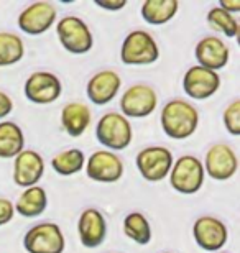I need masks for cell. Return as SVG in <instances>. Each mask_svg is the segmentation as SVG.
<instances>
[{"mask_svg":"<svg viewBox=\"0 0 240 253\" xmlns=\"http://www.w3.org/2000/svg\"><path fill=\"white\" fill-rule=\"evenodd\" d=\"M224 126L227 128V131L234 136L240 135V100L236 99L227 105L222 115Z\"/></svg>","mask_w":240,"mask_h":253,"instance_id":"4316f807","label":"cell"},{"mask_svg":"<svg viewBox=\"0 0 240 253\" xmlns=\"http://www.w3.org/2000/svg\"><path fill=\"white\" fill-rule=\"evenodd\" d=\"M59 43L71 54H86L94 46L93 32L83 18L76 15H68L61 18L56 25Z\"/></svg>","mask_w":240,"mask_h":253,"instance_id":"277c9868","label":"cell"},{"mask_svg":"<svg viewBox=\"0 0 240 253\" xmlns=\"http://www.w3.org/2000/svg\"><path fill=\"white\" fill-rule=\"evenodd\" d=\"M221 87V78L216 71L202 66H191L183 78V89L191 99L204 100L212 97Z\"/></svg>","mask_w":240,"mask_h":253,"instance_id":"5bb4252c","label":"cell"},{"mask_svg":"<svg viewBox=\"0 0 240 253\" xmlns=\"http://www.w3.org/2000/svg\"><path fill=\"white\" fill-rule=\"evenodd\" d=\"M12 110H13L12 99H10L5 92L0 90V120L5 119V117H8V115L12 114Z\"/></svg>","mask_w":240,"mask_h":253,"instance_id":"f546056e","label":"cell"},{"mask_svg":"<svg viewBox=\"0 0 240 253\" xmlns=\"http://www.w3.org/2000/svg\"><path fill=\"white\" fill-rule=\"evenodd\" d=\"M204 173L216 181L231 179L239 169L237 155L226 143H216L207 150L204 158Z\"/></svg>","mask_w":240,"mask_h":253,"instance_id":"7c38bea8","label":"cell"},{"mask_svg":"<svg viewBox=\"0 0 240 253\" xmlns=\"http://www.w3.org/2000/svg\"><path fill=\"white\" fill-rule=\"evenodd\" d=\"M97 7L109 10V12H119L127 5V0H109V2H104V0H96L94 2Z\"/></svg>","mask_w":240,"mask_h":253,"instance_id":"f1b7e54d","label":"cell"},{"mask_svg":"<svg viewBox=\"0 0 240 253\" xmlns=\"http://www.w3.org/2000/svg\"><path fill=\"white\" fill-rule=\"evenodd\" d=\"M194 56H196L199 66L217 73L219 69L227 66L229 59H231V51H229V46L221 38L206 37L196 44Z\"/></svg>","mask_w":240,"mask_h":253,"instance_id":"ac0fdd59","label":"cell"},{"mask_svg":"<svg viewBox=\"0 0 240 253\" xmlns=\"http://www.w3.org/2000/svg\"><path fill=\"white\" fill-rule=\"evenodd\" d=\"M25 135L22 128L10 120L0 122V158H15L23 151Z\"/></svg>","mask_w":240,"mask_h":253,"instance_id":"7402d4cb","label":"cell"},{"mask_svg":"<svg viewBox=\"0 0 240 253\" xmlns=\"http://www.w3.org/2000/svg\"><path fill=\"white\" fill-rule=\"evenodd\" d=\"M170 184L180 194H196L204 184V166L201 160L192 155L180 156L171 166Z\"/></svg>","mask_w":240,"mask_h":253,"instance_id":"5b68a950","label":"cell"},{"mask_svg":"<svg viewBox=\"0 0 240 253\" xmlns=\"http://www.w3.org/2000/svg\"><path fill=\"white\" fill-rule=\"evenodd\" d=\"M86 174L96 183H117L124 176V163L109 150H97L86 161Z\"/></svg>","mask_w":240,"mask_h":253,"instance_id":"9c48e42d","label":"cell"},{"mask_svg":"<svg viewBox=\"0 0 240 253\" xmlns=\"http://www.w3.org/2000/svg\"><path fill=\"white\" fill-rule=\"evenodd\" d=\"M165 253H171V252H165Z\"/></svg>","mask_w":240,"mask_h":253,"instance_id":"d6a6232c","label":"cell"},{"mask_svg":"<svg viewBox=\"0 0 240 253\" xmlns=\"http://www.w3.org/2000/svg\"><path fill=\"white\" fill-rule=\"evenodd\" d=\"M25 54L23 40L15 33L0 32V68L17 64Z\"/></svg>","mask_w":240,"mask_h":253,"instance_id":"d4e9b609","label":"cell"},{"mask_svg":"<svg viewBox=\"0 0 240 253\" xmlns=\"http://www.w3.org/2000/svg\"><path fill=\"white\" fill-rule=\"evenodd\" d=\"M206 20H207V25L214 30V32L226 35L227 38H237L239 28H240L239 20L236 18V15L222 10L219 5L209 10Z\"/></svg>","mask_w":240,"mask_h":253,"instance_id":"484cf974","label":"cell"},{"mask_svg":"<svg viewBox=\"0 0 240 253\" xmlns=\"http://www.w3.org/2000/svg\"><path fill=\"white\" fill-rule=\"evenodd\" d=\"M13 215H15L13 204L8 199H5V197H0V227L8 224L13 219Z\"/></svg>","mask_w":240,"mask_h":253,"instance_id":"83f0119b","label":"cell"},{"mask_svg":"<svg viewBox=\"0 0 240 253\" xmlns=\"http://www.w3.org/2000/svg\"><path fill=\"white\" fill-rule=\"evenodd\" d=\"M79 240L86 249H97L107 237V222L102 212L94 207L83 211L78 220Z\"/></svg>","mask_w":240,"mask_h":253,"instance_id":"2e32d148","label":"cell"},{"mask_svg":"<svg viewBox=\"0 0 240 253\" xmlns=\"http://www.w3.org/2000/svg\"><path fill=\"white\" fill-rule=\"evenodd\" d=\"M219 7H221L222 10H226V12L236 15L240 12V2L239 0H221L219 2Z\"/></svg>","mask_w":240,"mask_h":253,"instance_id":"4dcf8cb0","label":"cell"},{"mask_svg":"<svg viewBox=\"0 0 240 253\" xmlns=\"http://www.w3.org/2000/svg\"><path fill=\"white\" fill-rule=\"evenodd\" d=\"M160 58V48L155 38L145 30H134L125 37L120 48V59L127 66L153 64Z\"/></svg>","mask_w":240,"mask_h":253,"instance_id":"3957f363","label":"cell"},{"mask_svg":"<svg viewBox=\"0 0 240 253\" xmlns=\"http://www.w3.org/2000/svg\"><path fill=\"white\" fill-rule=\"evenodd\" d=\"M178 8V0H145L140 12L148 25H165L176 17Z\"/></svg>","mask_w":240,"mask_h":253,"instance_id":"44dd1931","label":"cell"},{"mask_svg":"<svg viewBox=\"0 0 240 253\" xmlns=\"http://www.w3.org/2000/svg\"><path fill=\"white\" fill-rule=\"evenodd\" d=\"M124 234L139 245H148L151 242V227L142 212H130L124 219Z\"/></svg>","mask_w":240,"mask_h":253,"instance_id":"603a6c76","label":"cell"},{"mask_svg":"<svg viewBox=\"0 0 240 253\" xmlns=\"http://www.w3.org/2000/svg\"><path fill=\"white\" fill-rule=\"evenodd\" d=\"M156 92L148 84H134L122 94L120 110L125 119H144L155 112Z\"/></svg>","mask_w":240,"mask_h":253,"instance_id":"ba28073f","label":"cell"},{"mask_svg":"<svg viewBox=\"0 0 240 253\" xmlns=\"http://www.w3.org/2000/svg\"><path fill=\"white\" fill-rule=\"evenodd\" d=\"M161 128L173 140H185L197 130L199 112L192 104L183 99H173L163 105Z\"/></svg>","mask_w":240,"mask_h":253,"instance_id":"6da1fadb","label":"cell"},{"mask_svg":"<svg viewBox=\"0 0 240 253\" xmlns=\"http://www.w3.org/2000/svg\"><path fill=\"white\" fill-rule=\"evenodd\" d=\"M120 85H122L120 76L112 69H104L96 73L89 79L86 92H88V97L93 104L105 105L110 100L115 99V95L120 90Z\"/></svg>","mask_w":240,"mask_h":253,"instance_id":"e0dca14e","label":"cell"},{"mask_svg":"<svg viewBox=\"0 0 240 253\" xmlns=\"http://www.w3.org/2000/svg\"><path fill=\"white\" fill-rule=\"evenodd\" d=\"M86 165V156L83 150L79 148H69L61 151L51 160V166L58 174L61 176H73L83 171Z\"/></svg>","mask_w":240,"mask_h":253,"instance_id":"cb8c5ba5","label":"cell"},{"mask_svg":"<svg viewBox=\"0 0 240 253\" xmlns=\"http://www.w3.org/2000/svg\"><path fill=\"white\" fill-rule=\"evenodd\" d=\"M48 206V196L47 191H45L42 186H32V188H27L22 194H20L17 204H15V212L23 217H38L42 215L45 211H47Z\"/></svg>","mask_w":240,"mask_h":253,"instance_id":"ffe728a7","label":"cell"},{"mask_svg":"<svg viewBox=\"0 0 240 253\" xmlns=\"http://www.w3.org/2000/svg\"><path fill=\"white\" fill-rule=\"evenodd\" d=\"M217 253H226V252H217Z\"/></svg>","mask_w":240,"mask_h":253,"instance_id":"1f68e13d","label":"cell"},{"mask_svg":"<svg viewBox=\"0 0 240 253\" xmlns=\"http://www.w3.org/2000/svg\"><path fill=\"white\" fill-rule=\"evenodd\" d=\"M135 163L142 178L150 183H158L170 174L175 158L165 146H146L137 155Z\"/></svg>","mask_w":240,"mask_h":253,"instance_id":"52a82bcc","label":"cell"},{"mask_svg":"<svg viewBox=\"0 0 240 253\" xmlns=\"http://www.w3.org/2000/svg\"><path fill=\"white\" fill-rule=\"evenodd\" d=\"M192 237L202 250L217 253L227 244L229 230L226 224L214 215H202L194 222Z\"/></svg>","mask_w":240,"mask_h":253,"instance_id":"4fadbf2b","label":"cell"},{"mask_svg":"<svg viewBox=\"0 0 240 253\" xmlns=\"http://www.w3.org/2000/svg\"><path fill=\"white\" fill-rule=\"evenodd\" d=\"M25 97L30 102L38 105H47L59 99L63 92V85L56 74L48 71H37L30 74V78L25 83Z\"/></svg>","mask_w":240,"mask_h":253,"instance_id":"30bf717a","label":"cell"},{"mask_svg":"<svg viewBox=\"0 0 240 253\" xmlns=\"http://www.w3.org/2000/svg\"><path fill=\"white\" fill-rule=\"evenodd\" d=\"M23 247L28 253H63L66 240L59 225L43 222L30 229L23 237Z\"/></svg>","mask_w":240,"mask_h":253,"instance_id":"8992f818","label":"cell"},{"mask_svg":"<svg viewBox=\"0 0 240 253\" xmlns=\"http://www.w3.org/2000/svg\"><path fill=\"white\" fill-rule=\"evenodd\" d=\"M56 7L47 0H40V2L30 3L27 8L22 10L18 15V28L23 33L37 37L53 27L56 22Z\"/></svg>","mask_w":240,"mask_h":253,"instance_id":"8fae6325","label":"cell"},{"mask_svg":"<svg viewBox=\"0 0 240 253\" xmlns=\"http://www.w3.org/2000/svg\"><path fill=\"white\" fill-rule=\"evenodd\" d=\"M96 138L109 151H122L132 143L134 131L130 120L119 112H107L99 119L96 126Z\"/></svg>","mask_w":240,"mask_h":253,"instance_id":"7a4b0ae2","label":"cell"},{"mask_svg":"<svg viewBox=\"0 0 240 253\" xmlns=\"http://www.w3.org/2000/svg\"><path fill=\"white\" fill-rule=\"evenodd\" d=\"M45 174V160L35 150H23L15 156L13 183L20 188H32L40 183Z\"/></svg>","mask_w":240,"mask_h":253,"instance_id":"9a60e30c","label":"cell"},{"mask_svg":"<svg viewBox=\"0 0 240 253\" xmlns=\"http://www.w3.org/2000/svg\"><path fill=\"white\" fill-rule=\"evenodd\" d=\"M91 110L81 102H71L61 110V125L69 136L78 138L91 125Z\"/></svg>","mask_w":240,"mask_h":253,"instance_id":"d6986e66","label":"cell"}]
</instances>
